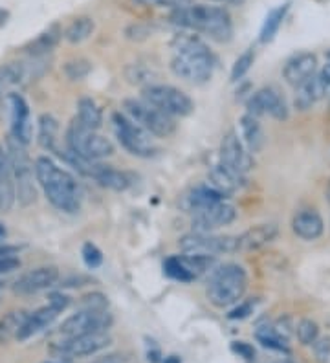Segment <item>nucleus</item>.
I'll list each match as a JSON object with an SVG mask.
<instances>
[{
  "label": "nucleus",
  "mask_w": 330,
  "mask_h": 363,
  "mask_svg": "<svg viewBox=\"0 0 330 363\" xmlns=\"http://www.w3.org/2000/svg\"><path fill=\"white\" fill-rule=\"evenodd\" d=\"M171 50V70L175 76L194 84H202L211 79L216 59L200 37L180 33L172 39Z\"/></svg>",
  "instance_id": "f257e3e1"
},
{
  "label": "nucleus",
  "mask_w": 330,
  "mask_h": 363,
  "mask_svg": "<svg viewBox=\"0 0 330 363\" xmlns=\"http://www.w3.org/2000/svg\"><path fill=\"white\" fill-rule=\"evenodd\" d=\"M35 180L43 187L50 204L62 213H77L81 209V189L68 171L59 167L48 156L35 160Z\"/></svg>",
  "instance_id": "f03ea898"
},
{
  "label": "nucleus",
  "mask_w": 330,
  "mask_h": 363,
  "mask_svg": "<svg viewBox=\"0 0 330 363\" xmlns=\"http://www.w3.org/2000/svg\"><path fill=\"white\" fill-rule=\"evenodd\" d=\"M169 18L176 26L204 33L216 43H228L233 33L231 15L222 6L189 4L185 8L172 9Z\"/></svg>",
  "instance_id": "7ed1b4c3"
},
{
  "label": "nucleus",
  "mask_w": 330,
  "mask_h": 363,
  "mask_svg": "<svg viewBox=\"0 0 330 363\" xmlns=\"http://www.w3.org/2000/svg\"><path fill=\"white\" fill-rule=\"evenodd\" d=\"M248 288L246 270L241 264L226 262L215 266L207 283V299L216 308H228L241 303L242 296Z\"/></svg>",
  "instance_id": "20e7f679"
},
{
  "label": "nucleus",
  "mask_w": 330,
  "mask_h": 363,
  "mask_svg": "<svg viewBox=\"0 0 330 363\" xmlns=\"http://www.w3.org/2000/svg\"><path fill=\"white\" fill-rule=\"evenodd\" d=\"M6 152H8L9 169L13 174L15 191H17V200L21 206H31L37 200V189H35V165L31 164L30 156L26 152V145L21 143L17 138L9 136L6 142Z\"/></svg>",
  "instance_id": "39448f33"
},
{
  "label": "nucleus",
  "mask_w": 330,
  "mask_h": 363,
  "mask_svg": "<svg viewBox=\"0 0 330 363\" xmlns=\"http://www.w3.org/2000/svg\"><path fill=\"white\" fill-rule=\"evenodd\" d=\"M66 145H68V151L74 155L94 160V162L114 155V145L109 138L97 134V130L87 129L75 118L66 130Z\"/></svg>",
  "instance_id": "423d86ee"
},
{
  "label": "nucleus",
  "mask_w": 330,
  "mask_h": 363,
  "mask_svg": "<svg viewBox=\"0 0 330 363\" xmlns=\"http://www.w3.org/2000/svg\"><path fill=\"white\" fill-rule=\"evenodd\" d=\"M123 108L134 123L153 136L169 138L176 130V123L171 116L147 103L145 99H125Z\"/></svg>",
  "instance_id": "0eeeda50"
},
{
  "label": "nucleus",
  "mask_w": 330,
  "mask_h": 363,
  "mask_svg": "<svg viewBox=\"0 0 330 363\" xmlns=\"http://www.w3.org/2000/svg\"><path fill=\"white\" fill-rule=\"evenodd\" d=\"M112 125H114V133L116 138H118V142L132 156L150 158L156 152V147H154L153 140H150V134L145 129H141L138 123H134L127 114L114 112L112 114Z\"/></svg>",
  "instance_id": "6e6552de"
},
{
  "label": "nucleus",
  "mask_w": 330,
  "mask_h": 363,
  "mask_svg": "<svg viewBox=\"0 0 330 363\" xmlns=\"http://www.w3.org/2000/svg\"><path fill=\"white\" fill-rule=\"evenodd\" d=\"M143 99L160 108L167 116H189L194 111L193 99L184 90L171 84H147L143 89Z\"/></svg>",
  "instance_id": "1a4fd4ad"
},
{
  "label": "nucleus",
  "mask_w": 330,
  "mask_h": 363,
  "mask_svg": "<svg viewBox=\"0 0 330 363\" xmlns=\"http://www.w3.org/2000/svg\"><path fill=\"white\" fill-rule=\"evenodd\" d=\"M180 248L187 255H207V257H215V255H222V253L238 252V237L197 233V231H193V233L182 237Z\"/></svg>",
  "instance_id": "9d476101"
},
{
  "label": "nucleus",
  "mask_w": 330,
  "mask_h": 363,
  "mask_svg": "<svg viewBox=\"0 0 330 363\" xmlns=\"http://www.w3.org/2000/svg\"><path fill=\"white\" fill-rule=\"evenodd\" d=\"M114 323L112 314L106 308H83L66 318L61 325V334L65 337L83 336V334L106 333Z\"/></svg>",
  "instance_id": "9b49d317"
},
{
  "label": "nucleus",
  "mask_w": 330,
  "mask_h": 363,
  "mask_svg": "<svg viewBox=\"0 0 330 363\" xmlns=\"http://www.w3.org/2000/svg\"><path fill=\"white\" fill-rule=\"evenodd\" d=\"M216 261L207 255H171L163 262V272L169 279L178 283H193L206 272H213Z\"/></svg>",
  "instance_id": "f8f14e48"
},
{
  "label": "nucleus",
  "mask_w": 330,
  "mask_h": 363,
  "mask_svg": "<svg viewBox=\"0 0 330 363\" xmlns=\"http://www.w3.org/2000/svg\"><path fill=\"white\" fill-rule=\"evenodd\" d=\"M112 343V337L106 333L97 334H83V336H72L57 341L50 347V352L57 356V358H84V356H92L99 350L106 349Z\"/></svg>",
  "instance_id": "ddd939ff"
},
{
  "label": "nucleus",
  "mask_w": 330,
  "mask_h": 363,
  "mask_svg": "<svg viewBox=\"0 0 330 363\" xmlns=\"http://www.w3.org/2000/svg\"><path fill=\"white\" fill-rule=\"evenodd\" d=\"M248 114L251 116H270L273 120H286L288 118V105L282 94L273 86H264L257 90L248 101Z\"/></svg>",
  "instance_id": "4468645a"
},
{
  "label": "nucleus",
  "mask_w": 330,
  "mask_h": 363,
  "mask_svg": "<svg viewBox=\"0 0 330 363\" xmlns=\"http://www.w3.org/2000/svg\"><path fill=\"white\" fill-rule=\"evenodd\" d=\"M6 105H8L9 123H11V136L17 138L18 142L28 145L33 138V123H31L30 106L26 99L21 94L9 92L6 96Z\"/></svg>",
  "instance_id": "2eb2a0df"
},
{
  "label": "nucleus",
  "mask_w": 330,
  "mask_h": 363,
  "mask_svg": "<svg viewBox=\"0 0 330 363\" xmlns=\"http://www.w3.org/2000/svg\"><path fill=\"white\" fill-rule=\"evenodd\" d=\"M235 218H237V211L233 206L222 200L219 204H213L202 211L194 213L193 230L197 233H211L219 228L229 226Z\"/></svg>",
  "instance_id": "dca6fc26"
},
{
  "label": "nucleus",
  "mask_w": 330,
  "mask_h": 363,
  "mask_svg": "<svg viewBox=\"0 0 330 363\" xmlns=\"http://www.w3.org/2000/svg\"><path fill=\"white\" fill-rule=\"evenodd\" d=\"M59 281V270L55 266H40L35 270L22 274L13 284V292L18 296H31L40 290H48L55 286Z\"/></svg>",
  "instance_id": "f3484780"
},
{
  "label": "nucleus",
  "mask_w": 330,
  "mask_h": 363,
  "mask_svg": "<svg viewBox=\"0 0 330 363\" xmlns=\"http://www.w3.org/2000/svg\"><path fill=\"white\" fill-rule=\"evenodd\" d=\"M220 162L242 174L251 169L253 160H251V155L246 151V147L241 142V138H238L235 130H229L222 138V143H220Z\"/></svg>",
  "instance_id": "a211bd4d"
},
{
  "label": "nucleus",
  "mask_w": 330,
  "mask_h": 363,
  "mask_svg": "<svg viewBox=\"0 0 330 363\" xmlns=\"http://www.w3.org/2000/svg\"><path fill=\"white\" fill-rule=\"evenodd\" d=\"M317 70V57L310 52L295 53L294 57L286 61L285 68H282V76H285L286 83L292 86H299L304 81L316 76Z\"/></svg>",
  "instance_id": "6ab92c4d"
},
{
  "label": "nucleus",
  "mask_w": 330,
  "mask_h": 363,
  "mask_svg": "<svg viewBox=\"0 0 330 363\" xmlns=\"http://www.w3.org/2000/svg\"><path fill=\"white\" fill-rule=\"evenodd\" d=\"M61 308H57V306L52 305V303H48V305L43 306V308H37L35 312H30L26 321H24V325H22L17 340L26 341L30 340V337L37 336L39 333H43L44 328H48L50 325L57 319V315L61 314Z\"/></svg>",
  "instance_id": "aec40b11"
},
{
  "label": "nucleus",
  "mask_w": 330,
  "mask_h": 363,
  "mask_svg": "<svg viewBox=\"0 0 330 363\" xmlns=\"http://www.w3.org/2000/svg\"><path fill=\"white\" fill-rule=\"evenodd\" d=\"M292 230L303 240H317L325 231V222L316 209L299 211L292 220Z\"/></svg>",
  "instance_id": "412c9836"
},
{
  "label": "nucleus",
  "mask_w": 330,
  "mask_h": 363,
  "mask_svg": "<svg viewBox=\"0 0 330 363\" xmlns=\"http://www.w3.org/2000/svg\"><path fill=\"white\" fill-rule=\"evenodd\" d=\"M94 180L101 187L112 191H125L134 184V177L127 171H119V169L112 167V165H105L97 162L96 169L92 173Z\"/></svg>",
  "instance_id": "4be33fe9"
},
{
  "label": "nucleus",
  "mask_w": 330,
  "mask_h": 363,
  "mask_svg": "<svg viewBox=\"0 0 330 363\" xmlns=\"http://www.w3.org/2000/svg\"><path fill=\"white\" fill-rule=\"evenodd\" d=\"M17 200V191H15V182L11 169H9L8 152L0 143V213H9Z\"/></svg>",
  "instance_id": "5701e85b"
},
{
  "label": "nucleus",
  "mask_w": 330,
  "mask_h": 363,
  "mask_svg": "<svg viewBox=\"0 0 330 363\" xmlns=\"http://www.w3.org/2000/svg\"><path fill=\"white\" fill-rule=\"evenodd\" d=\"M279 228L275 224H259L248 230L238 237V250L242 252H251V250H259L272 240L277 239Z\"/></svg>",
  "instance_id": "b1692460"
},
{
  "label": "nucleus",
  "mask_w": 330,
  "mask_h": 363,
  "mask_svg": "<svg viewBox=\"0 0 330 363\" xmlns=\"http://www.w3.org/2000/svg\"><path fill=\"white\" fill-rule=\"evenodd\" d=\"M226 196L222 195L220 191H216L213 186H198L194 187V189H191L189 193L184 196L182 206H184V209H187V211L197 213L209 208V206L213 204H219V202H222Z\"/></svg>",
  "instance_id": "393cba45"
},
{
  "label": "nucleus",
  "mask_w": 330,
  "mask_h": 363,
  "mask_svg": "<svg viewBox=\"0 0 330 363\" xmlns=\"http://www.w3.org/2000/svg\"><path fill=\"white\" fill-rule=\"evenodd\" d=\"M209 178H211V186L215 187L216 191H220L222 195H231L238 187H242L244 184V174L235 171V169L228 167L222 162L216 164L215 167L209 171Z\"/></svg>",
  "instance_id": "a878e982"
},
{
  "label": "nucleus",
  "mask_w": 330,
  "mask_h": 363,
  "mask_svg": "<svg viewBox=\"0 0 330 363\" xmlns=\"http://www.w3.org/2000/svg\"><path fill=\"white\" fill-rule=\"evenodd\" d=\"M61 37V28H59L57 24H52L48 30H44L40 35H37L35 39L30 40L22 50H24L30 57H46V55L59 45Z\"/></svg>",
  "instance_id": "bb28decb"
},
{
  "label": "nucleus",
  "mask_w": 330,
  "mask_h": 363,
  "mask_svg": "<svg viewBox=\"0 0 330 363\" xmlns=\"http://www.w3.org/2000/svg\"><path fill=\"white\" fill-rule=\"evenodd\" d=\"M326 96V90L323 86L321 79L319 76L310 77L308 81H304L303 84L297 86V92H295V106L299 108V111H307L312 105H316L319 99H323Z\"/></svg>",
  "instance_id": "cd10ccee"
},
{
  "label": "nucleus",
  "mask_w": 330,
  "mask_h": 363,
  "mask_svg": "<svg viewBox=\"0 0 330 363\" xmlns=\"http://www.w3.org/2000/svg\"><path fill=\"white\" fill-rule=\"evenodd\" d=\"M241 133L244 138V143L248 145L250 152H260L263 151L264 143H266V136L260 127L259 120L255 116L246 114L241 118Z\"/></svg>",
  "instance_id": "c85d7f7f"
},
{
  "label": "nucleus",
  "mask_w": 330,
  "mask_h": 363,
  "mask_svg": "<svg viewBox=\"0 0 330 363\" xmlns=\"http://www.w3.org/2000/svg\"><path fill=\"white\" fill-rule=\"evenodd\" d=\"M257 341L264 349L277 350V352H288V336L282 333L277 325H266V327H260L255 333Z\"/></svg>",
  "instance_id": "c756f323"
},
{
  "label": "nucleus",
  "mask_w": 330,
  "mask_h": 363,
  "mask_svg": "<svg viewBox=\"0 0 330 363\" xmlns=\"http://www.w3.org/2000/svg\"><path fill=\"white\" fill-rule=\"evenodd\" d=\"M288 9H290V4L286 2V4L279 6V8H273L272 11L266 15L263 28H260V37H259V40L263 43V45L272 43V40L275 39L279 28H281L282 23H285V17L286 13H288Z\"/></svg>",
  "instance_id": "7c9ffc66"
},
{
  "label": "nucleus",
  "mask_w": 330,
  "mask_h": 363,
  "mask_svg": "<svg viewBox=\"0 0 330 363\" xmlns=\"http://www.w3.org/2000/svg\"><path fill=\"white\" fill-rule=\"evenodd\" d=\"M26 83L24 76V68L22 62H8V65H0V101L6 99L11 86Z\"/></svg>",
  "instance_id": "2f4dec72"
},
{
  "label": "nucleus",
  "mask_w": 330,
  "mask_h": 363,
  "mask_svg": "<svg viewBox=\"0 0 330 363\" xmlns=\"http://www.w3.org/2000/svg\"><path fill=\"white\" fill-rule=\"evenodd\" d=\"M26 311H11L0 318V345L18 336L22 325L26 321Z\"/></svg>",
  "instance_id": "473e14b6"
},
{
  "label": "nucleus",
  "mask_w": 330,
  "mask_h": 363,
  "mask_svg": "<svg viewBox=\"0 0 330 363\" xmlns=\"http://www.w3.org/2000/svg\"><path fill=\"white\" fill-rule=\"evenodd\" d=\"M75 120L79 121L81 125H84L87 129L97 130L103 123V114L101 108L96 105V101L90 98H83L77 105V116Z\"/></svg>",
  "instance_id": "72a5a7b5"
},
{
  "label": "nucleus",
  "mask_w": 330,
  "mask_h": 363,
  "mask_svg": "<svg viewBox=\"0 0 330 363\" xmlns=\"http://www.w3.org/2000/svg\"><path fill=\"white\" fill-rule=\"evenodd\" d=\"M57 130H59V125L57 120L50 114H44L40 116L39 120V143L43 149L46 151H52V152H57L59 147H57Z\"/></svg>",
  "instance_id": "f704fd0d"
},
{
  "label": "nucleus",
  "mask_w": 330,
  "mask_h": 363,
  "mask_svg": "<svg viewBox=\"0 0 330 363\" xmlns=\"http://www.w3.org/2000/svg\"><path fill=\"white\" fill-rule=\"evenodd\" d=\"M94 30H96V23L94 18L90 17H77L70 23V26L66 28L65 39L70 43V45H79L83 40H87L88 37L92 35Z\"/></svg>",
  "instance_id": "c9c22d12"
},
{
  "label": "nucleus",
  "mask_w": 330,
  "mask_h": 363,
  "mask_svg": "<svg viewBox=\"0 0 330 363\" xmlns=\"http://www.w3.org/2000/svg\"><path fill=\"white\" fill-rule=\"evenodd\" d=\"M295 336L303 345H314V341L319 337V327L312 319H301L295 327Z\"/></svg>",
  "instance_id": "e433bc0d"
},
{
  "label": "nucleus",
  "mask_w": 330,
  "mask_h": 363,
  "mask_svg": "<svg viewBox=\"0 0 330 363\" xmlns=\"http://www.w3.org/2000/svg\"><path fill=\"white\" fill-rule=\"evenodd\" d=\"M90 72H92V62L87 61V59H72L65 65L66 77L72 81L84 79Z\"/></svg>",
  "instance_id": "4c0bfd02"
},
{
  "label": "nucleus",
  "mask_w": 330,
  "mask_h": 363,
  "mask_svg": "<svg viewBox=\"0 0 330 363\" xmlns=\"http://www.w3.org/2000/svg\"><path fill=\"white\" fill-rule=\"evenodd\" d=\"M253 61H255V55H253V52H251V50H248V52L242 53L241 57L235 61L233 68H231V81H241L242 77L246 76L248 70H250L251 65H253Z\"/></svg>",
  "instance_id": "58836bf2"
},
{
  "label": "nucleus",
  "mask_w": 330,
  "mask_h": 363,
  "mask_svg": "<svg viewBox=\"0 0 330 363\" xmlns=\"http://www.w3.org/2000/svg\"><path fill=\"white\" fill-rule=\"evenodd\" d=\"M81 255H83L84 264L90 268V270H96L103 264V253L101 250L97 248L96 244L92 242H84L83 248H81Z\"/></svg>",
  "instance_id": "ea45409f"
},
{
  "label": "nucleus",
  "mask_w": 330,
  "mask_h": 363,
  "mask_svg": "<svg viewBox=\"0 0 330 363\" xmlns=\"http://www.w3.org/2000/svg\"><path fill=\"white\" fill-rule=\"evenodd\" d=\"M138 4L149 6V8H171L180 9L185 6L193 4V0H136Z\"/></svg>",
  "instance_id": "a19ab883"
},
{
  "label": "nucleus",
  "mask_w": 330,
  "mask_h": 363,
  "mask_svg": "<svg viewBox=\"0 0 330 363\" xmlns=\"http://www.w3.org/2000/svg\"><path fill=\"white\" fill-rule=\"evenodd\" d=\"M127 77L131 79V83H141V81L150 79V77H153V72L138 62V65H131V67L127 68Z\"/></svg>",
  "instance_id": "79ce46f5"
},
{
  "label": "nucleus",
  "mask_w": 330,
  "mask_h": 363,
  "mask_svg": "<svg viewBox=\"0 0 330 363\" xmlns=\"http://www.w3.org/2000/svg\"><path fill=\"white\" fill-rule=\"evenodd\" d=\"M314 352H316L317 359L319 362H329L330 359V337H317L316 341H314Z\"/></svg>",
  "instance_id": "37998d69"
},
{
  "label": "nucleus",
  "mask_w": 330,
  "mask_h": 363,
  "mask_svg": "<svg viewBox=\"0 0 330 363\" xmlns=\"http://www.w3.org/2000/svg\"><path fill=\"white\" fill-rule=\"evenodd\" d=\"M84 308H106L109 301H106V297L99 292L88 294V296L83 297Z\"/></svg>",
  "instance_id": "c03bdc74"
},
{
  "label": "nucleus",
  "mask_w": 330,
  "mask_h": 363,
  "mask_svg": "<svg viewBox=\"0 0 330 363\" xmlns=\"http://www.w3.org/2000/svg\"><path fill=\"white\" fill-rule=\"evenodd\" d=\"M231 350H233L235 354L241 356V358L248 359V362L255 358V350H253V347L244 343V341H233V343H231Z\"/></svg>",
  "instance_id": "a18cd8bd"
},
{
  "label": "nucleus",
  "mask_w": 330,
  "mask_h": 363,
  "mask_svg": "<svg viewBox=\"0 0 330 363\" xmlns=\"http://www.w3.org/2000/svg\"><path fill=\"white\" fill-rule=\"evenodd\" d=\"M251 308H253V303L251 301L238 303V306H235L233 311L229 312L228 318L229 319H244L251 314Z\"/></svg>",
  "instance_id": "49530a36"
},
{
  "label": "nucleus",
  "mask_w": 330,
  "mask_h": 363,
  "mask_svg": "<svg viewBox=\"0 0 330 363\" xmlns=\"http://www.w3.org/2000/svg\"><path fill=\"white\" fill-rule=\"evenodd\" d=\"M21 266L18 257H0V274H9Z\"/></svg>",
  "instance_id": "de8ad7c7"
},
{
  "label": "nucleus",
  "mask_w": 330,
  "mask_h": 363,
  "mask_svg": "<svg viewBox=\"0 0 330 363\" xmlns=\"http://www.w3.org/2000/svg\"><path fill=\"white\" fill-rule=\"evenodd\" d=\"M319 76V79H321L323 86H325L326 94H330V62H326L325 67L321 68V72L317 74Z\"/></svg>",
  "instance_id": "09e8293b"
},
{
  "label": "nucleus",
  "mask_w": 330,
  "mask_h": 363,
  "mask_svg": "<svg viewBox=\"0 0 330 363\" xmlns=\"http://www.w3.org/2000/svg\"><path fill=\"white\" fill-rule=\"evenodd\" d=\"M17 253H18L17 246L0 244V257H17Z\"/></svg>",
  "instance_id": "8fccbe9b"
},
{
  "label": "nucleus",
  "mask_w": 330,
  "mask_h": 363,
  "mask_svg": "<svg viewBox=\"0 0 330 363\" xmlns=\"http://www.w3.org/2000/svg\"><path fill=\"white\" fill-rule=\"evenodd\" d=\"M96 363H123V359H119V356H106V358L97 359Z\"/></svg>",
  "instance_id": "3c124183"
},
{
  "label": "nucleus",
  "mask_w": 330,
  "mask_h": 363,
  "mask_svg": "<svg viewBox=\"0 0 330 363\" xmlns=\"http://www.w3.org/2000/svg\"><path fill=\"white\" fill-rule=\"evenodd\" d=\"M216 2H220V4H229V6H238L242 4L244 0H216Z\"/></svg>",
  "instance_id": "603ef678"
},
{
  "label": "nucleus",
  "mask_w": 330,
  "mask_h": 363,
  "mask_svg": "<svg viewBox=\"0 0 330 363\" xmlns=\"http://www.w3.org/2000/svg\"><path fill=\"white\" fill-rule=\"evenodd\" d=\"M163 363H180V359L176 358V356H171V358L165 359V362H163Z\"/></svg>",
  "instance_id": "864d4df0"
},
{
  "label": "nucleus",
  "mask_w": 330,
  "mask_h": 363,
  "mask_svg": "<svg viewBox=\"0 0 330 363\" xmlns=\"http://www.w3.org/2000/svg\"><path fill=\"white\" fill-rule=\"evenodd\" d=\"M50 363H72L70 359H66V358H57V359H53V362Z\"/></svg>",
  "instance_id": "5fc2aeb1"
},
{
  "label": "nucleus",
  "mask_w": 330,
  "mask_h": 363,
  "mask_svg": "<svg viewBox=\"0 0 330 363\" xmlns=\"http://www.w3.org/2000/svg\"><path fill=\"white\" fill-rule=\"evenodd\" d=\"M6 237V228L4 224H0V239H4Z\"/></svg>",
  "instance_id": "6e6d98bb"
},
{
  "label": "nucleus",
  "mask_w": 330,
  "mask_h": 363,
  "mask_svg": "<svg viewBox=\"0 0 330 363\" xmlns=\"http://www.w3.org/2000/svg\"><path fill=\"white\" fill-rule=\"evenodd\" d=\"M279 363H292V362H279Z\"/></svg>",
  "instance_id": "4d7b16f0"
},
{
  "label": "nucleus",
  "mask_w": 330,
  "mask_h": 363,
  "mask_svg": "<svg viewBox=\"0 0 330 363\" xmlns=\"http://www.w3.org/2000/svg\"><path fill=\"white\" fill-rule=\"evenodd\" d=\"M0 290H2V284H0Z\"/></svg>",
  "instance_id": "13d9d810"
}]
</instances>
